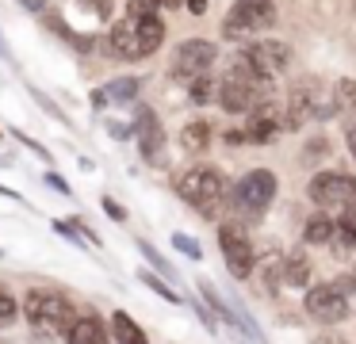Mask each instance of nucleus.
<instances>
[{
	"instance_id": "f257e3e1",
	"label": "nucleus",
	"mask_w": 356,
	"mask_h": 344,
	"mask_svg": "<svg viewBox=\"0 0 356 344\" xmlns=\"http://www.w3.org/2000/svg\"><path fill=\"white\" fill-rule=\"evenodd\" d=\"M268 92H272V76L257 73L245 58H238L226 69L222 81H218V104H222L226 115H245V111H253L257 104H264Z\"/></svg>"
},
{
	"instance_id": "f03ea898",
	"label": "nucleus",
	"mask_w": 356,
	"mask_h": 344,
	"mask_svg": "<svg viewBox=\"0 0 356 344\" xmlns=\"http://www.w3.org/2000/svg\"><path fill=\"white\" fill-rule=\"evenodd\" d=\"M24 321L35 329V333L42 336H62L70 333V325L77 321V310H73L70 295H62V290L54 287H31L24 295Z\"/></svg>"
},
{
	"instance_id": "7ed1b4c3",
	"label": "nucleus",
	"mask_w": 356,
	"mask_h": 344,
	"mask_svg": "<svg viewBox=\"0 0 356 344\" xmlns=\"http://www.w3.org/2000/svg\"><path fill=\"white\" fill-rule=\"evenodd\" d=\"M177 195L184 199L192 211H200L203 218H218L222 206L230 203V183H226V176L218 172V168L195 165L177 180Z\"/></svg>"
},
{
	"instance_id": "20e7f679",
	"label": "nucleus",
	"mask_w": 356,
	"mask_h": 344,
	"mask_svg": "<svg viewBox=\"0 0 356 344\" xmlns=\"http://www.w3.org/2000/svg\"><path fill=\"white\" fill-rule=\"evenodd\" d=\"M272 199H276V176H272L268 168H253V172H245L230 188V206H234V214L245 218V222L261 218L272 206Z\"/></svg>"
},
{
	"instance_id": "39448f33",
	"label": "nucleus",
	"mask_w": 356,
	"mask_h": 344,
	"mask_svg": "<svg viewBox=\"0 0 356 344\" xmlns=\"http://www.w3.org/2000/svg\"><path fill=\"white\" fill-rule=\"evenodd\" d=\"M333 111H337V104H322V84H318L314 76H302V81H295L291 92H287L284 126H287V130H299V126H307L314 115L330 119Z\"/></svg>"
},
{
	"instance_id": "423d86ee",
	"label": "nucleus",
	"mask_w": 356,
	"mask_h": 344,
	"mask_svg": "<svg viewBox=\"0 0 356 344\" xmlns=\"http://www.w3.org/2000/svg\"><path fill=\"white\" fill-rule=\"evenodd\" d=\"M272 23H276V4L272 0H238L222 19V38L245 42L257 31H268Z\"/></svg>"
},
{
	"instance_id": "0eeeda50",
	"label": "nucleus",
	"mask_w": 356,
	"mask_h": 344,
	"mask_svg": "<svg viewBox=\"0 0 356 344\" xmlns=\"http://www.w3.org/2000/svg\"><path fill=\"white\" fill-rule=\"evenodd\" d=\"M310 203L322 211H356V176L348 172H318L307 188Z\"/></svg>"
},
{
	"instance_id": "6e6552de",
	"label": "nucleus",
	"mask_w": 356,
	"mask_h": 344,
	"mask_svg": "<svg viewBox=\"0 0 356 344\" xmlns=\"http://www.w3.org/2000/svg\"><path fill=\"white\" fill-rule=\"evenodd\" d=\"M218 50L215 42H207V38H184V42L172 50V81L180 84H192L195 76H207V69L215 65Z\"/></svg>"
},
{
	"instance_id": "1a4fd4ad",
	"label": "nucleus",
	"mask_w": 356,
	"mask_h": 344,
	"mask_svg": "<svg viewBox=\"0 0 356 344\" xmlns=\"http://www.w3.org/2000/svg\"><path fill=\"white\" fill-rule=\"evenodd\" d=\"M218 245H222V260L230 268V275L245 279L257 268V249H253V241H249L241 222H218Z\"/></svg>"
},
{
	"instance_id": "9d476101",
	"label": "nucleus",
	"mask_w": 356,
	"mask_h": 344,
	"mask_svg": "<svg viewBox=\"0 0 356 344\" xmlns=\"http://www.w3.org/2000/svg\"><path fill=\"white\" fill-rule=\"evenodd\" d=\"M302 306H307V313L314 321H322V325H337V321L348 318V302H345V295H341L333 283H318V287H310Z\"/></svg>"
},
{
	"instance_id": "9b49d317",
	"label": "nucleus",
	"mask_w": 356,
	"mask_h": 344,
	"mask_svg": "<svg viewBox=\"0 0 356 344\" xmlns=\"http://www.w3.org/2000/svg\"><path fill=\"white\" fill-rule=\"evenodd\" d=\"M241 58H245L257 73L276 76V73H284V69L291 65V46L280 42V38H257V42L245 46V54H241Z\"/></svg>"
},
{
	"instance_id": "f8f14e48",
	"label": "nucleus",
	"mask_w": 356,
	"mask_h": 344,
	"mask_svg": "<svg viewBox=\"0 0 356 344\" xmlns=\"http://www.w3.org/2000/svg\"><path fill=\"white\" fill-rule=\"evenodd\" d=\"M134 134H138V149L149 165H165L161 161V145H165V130H161V119H157L149 107H138L134 115Z\"/></svg>"
},
{
	"instance_id": "ddd939ff",
	"label": "nucleus",
	"mask_w": 356,
	"mask_h": 344,
	"mask_svg": "<svg viewBox=\"0 0 356 344\" xmlns=\"http://www.w3.org/2000/svg\"><path fill=\"white\" fill-rule=\"evenodd\" d=\"M70 344H108V325H104L96 313H77V321L65 333Z\"/></svg>"
},
{
	"instance_id": "4468645a",
	"label": "nucleus",
	"mask_w": 356,
	"mask_h": 344,
	"mask_svg": "<svg viewBox=\"0 0 356 344\" xmlns=\"http://www.w3.org/2000/svg\"><path fill=\"white\" fill-rule=\"evenodd\" d=\"M280 272H284L287 287H307V283H310V260H307V252L291 249L287 256H280Z\"/></svg>"
},
{
	"instance_id": "2eb2a0df",
	"label": "nucleus",
	"mask_w": 356,
	"mask_h": 344,
	"mask_svg": "<svg viewBox=\"0 0 356 344\" xmlns=\"http://www.w3.org/2000/svg\"><path fill=\"white\" fill-rule=\"evenodd\" d=\"M111 341L115 344H149L146 333H142V325L131 318V313H123V310L111 313Z\"/></svg>"
},
{
	"instance_id": "dca6fc26",
	"label": "nucleus",
	"mask_w": 356,
	"mask_h": 344,
	"mask_svg": "<svg viewBox=\"0 0 356 344\" xmlns=\"http://www.w3.org/2000/svg\"><path fill=\"white\" fill-rule=\"evenodd\" d=\"M333 234H337V218H330L325 211L310 214L307 226H302V237H307V245H330Z\"/></svg>"
},
{
	"instance_id": "f3484780",
	"label": "nucleus",
	"mask_w": 356,
	"mask_h": 344,
	"mask_svg": "<svg viewBox=\"0 0 356 344\" xmlns=\"http://www.w3.org/2000/svg\"><path fill=\"white\" fill-rule=\"evenodd\" d=\"M180 145H184L188 153H203L211 145V122H203V119L184 122V130H180Z\"/></svg>"
},
{
	"instance_id": "a211bd4d",
	"label": "nucleus",
	"mask_w": 356,
	"mask_h": 344,
	"mask_svg": "<svg viewBox=\"0 0 356 344\" xmlns=\"http://www.w3.org/2000/svg\"><path fill=\"white\" fill-rule=\"evenodd\" d=\"M333 249L337 256H345L348 249H356V211H345L337 218V234H333Z\"/></svg>"
},
{
	"instance_id": "6ab92c4d",
	"label": "nucleus",
	"mask_w": 356,
	"mask_h": 344,
	"mask_svg": "<svg viewBox=\"0 0 356 344\" xmlns=\"http://www.w3.org/2000/svg\"><path fill=\"white\" fill-rule=\"evenodd\" d=\"M138 76H119V81H111L108 88V104H134V99H138Z\"/></svg>"
},
{
	"instance_id": "aec40b11",
	"label": "nucleus",
	"mask_w": 356,
	"mask_h": 344,
	"mask_svg": "<svg viewBox=\"0 0 356 344\" xmlns=\"http://www.w3.org/2000/svg\"><path fill=\"white\" fill-rule=\"evenodd\" d=\"M42 15H47V12H42ZM47 27H50V31H58V35H62L65 42L73 46V50H81V54H88V50L96 46L88 35H77V31H70V23H65V19H58V15H47Z\"/></svg>"
},
{
	"instance_id": "412c9836",
	"label": "nucleus",
	"mask_w": 356,
	"mask_h": 344,
	"mask_svg": "<svg viewBox=\"0 0 356 344\" xmlns=\"http://www.w3.org/2000/svg\"><path fill=\"white\" fill-rule=\"evenodd\" d=\"M19 318H24V310H19L16 295H12L8 287H0V329H8V325H16Z\"/></svg>"
},
{
	"instance_id": "4be33fe9",
	"label": "nucleus",
	"mask_w": 356,
	"mask_h": 344,
	"mask_svg": "<svg viewBox=\"0 0 356 344\" xmlns=\"http://www.w3.org/2000/svg\"><path fill=\"white\" fill-rule=\"evenodd\" d=\"M138 283H146V287L154 290V295H161L165 302H180V295H177V290H172V287H169V283H165L157 272H138Z\"/></svg>"
},
{
	"instance_id": "5701e85b",
	"label": "nucleus",
	"mask_w": 356,
	"mask_h": 344,
	"mask_svg": "<svg viewBox=\"0 0 356 344\" xmlns=\"http://www.w3.org/2000/svg\"><path fill=\"white\" fill-rule=\"evenodd\" d=\"M188 96H192V104L203 107V104H211V99L218 96V88L211 84V76H195V81L188 84Z\"/></svg>"
},
{
	"instance_id": "b1692460",
	"label": "nucleus",
	"mask_w": 356,
	"mask_h": 344,
	"mask_svg": "<svg viewBox=\"0 0 356 344\" xmlns=\"http://www.w3.org/2000/svg\"><path fill=\"white\" fill-rule=\"evenodd\" d=\"M138 252H142V256H146L149 264L157 268V272L165 275V279H177V272H172V264H169V260H165V256H161V252H157V249H154V245H149V241H138Z\"/></svg>"
},
{
	"instance_id": "393cba45",
	"label": "nucleus",
	"mask_w": 356,
	"mask_h": 344,
	"mask_svg": "<svg viewBox=\"0 0 356 344\" xmlns=\"http://www.w3.org/2000/svg\"><path fill=\"white\" fill-rule=\"evenodd\" d=\"M172 245H177V252H184L188 260H203V245L195 241V237H188V234H172Z\"/></svg>"
},
{
	"instance_id": "a878e982",
	"label": "nucleus",
	"mask_w": 356,
	"mask_h": 344,
	"mask_svg": "<svg viewBox=\"0 0 356 344\" xmlns=\"http://www.w3.org/2000/svg\"><path fill=\"white\" fill-rule=\"evenodd\" d=\"M337 107H353V111H356V81H353V76L337 81Z\"/></svg>"
},
{
	"instance_id": "bb28decb",
	"label": "nucleus",
	"mask_w": 356,
	"mask_h": 344,
	"mask_svg": "<svg viewBox=\"0 0 356 344\" xmlns=\"http://www.w3.org/2000/svg\"><path fill=\"white\" fill-rule=\"evenodd\" d=\"M77 4L88 8L96 19H111V12H115V0H77Z\"/></svg>"
},
{
	"instance_id": "cd10ccee",
	"label": "nucleus",
	"mask_w": 356,
	"mask_h": 344,
	"mask_svg": "<svg viewBox=\"0 0 356 344\" xmlns=\"http://www.w3.org/2000/svg\"><path fill=\"white\" fill-rule=\"evenodd\" d=\"M333 287H337L341 295H345V302H348V306H356V275H341V279L333 283Z\"/></svg>"
},
{
	"instance_id": "c85d7f7f",
	"label": "nucleus",
	"mask_w": 356,
	"mask_h": 344,
	"mask_svg": "<svg viewBox=\"0 0 356 344\" xmlns=\"http://www.w3.org/2000/svg\"><path fill=\"white\" fill-rule=\"evenodd\" d=\"M16 138H19V142H24V145H27V149H31V153H39L42 161H50V149H47V145H42V142H35L31 134H24V130H16Z\"/></svg>"
},
{
	"instance_id": "c756f323",
	"label": "nucleus",
	"mask_w": 356,
	"mask_h": 344,
	"mask_svg": "<svg viewBox=\"0 0 356 344\" xmlns=\"http://www.w3.org/2000/svg\"><path fill=\"white\" fill-rule=\"evenodd\" d=\"M100 206H104V211H108V214H111V218H115V222H127V211H123V206H119V203H115V199H111V195H104V199H100Z\"/></svg>"
},
{
	"instance_id": "7c9ffc66",
	"label": "nucleus",
	"mask_w": 356,
	"mask_h": 344,
	"mask_svg": "<svg viewBox=\"0 0 356 344\" xmlns=\"http://www.w3.org/2000/svg\"><path fill=\"white\" fill-rule=\"evenodd\" d=\"M47 183L58 191V195H73V191H70V180H65V176H58V172H47Z\"/></svg>"
},
{
	"instance_id": "2f4dec72",
	"label": "nucleus",
	"mask_w": 356,
	"mask_h": 344,
	"mask_svg": "<svg viewBox=\"0 0 356 344\" xmlns=\"http://www.w3.org/2000/svg\"><path fill=\"white\" fill-rule=\"evenodd\" d=\"M108 130H111V138H115V142H127V138L134 134V126H127V122H115V119L108 122Z\"/></svg>"
},
{
	"instance_id": "473e14b6",
	"label": "nucleus",
	"mask_w": 356,
	"mask_h": 344,
	"mask_svg": "<svg viewBox=\"0 0 356 344\" xmlns=\"http://www.w3.org/2000/svg\"><path fill=\"white\" fill-rule=\"evenodd\" d=\"M314 344H353V341H345L337 333H322V336H314Z\"/></svg>"
},
{
	"instance_id": "72a5a7b5",
	"label": "nucleus",
	"mask_w": 356,
	"mask_h": 344,
	"mask_svg": "<svg viewBox=\"0 0 356 344\" xmlns=\"http://www.w3.org/2000/svg\"><path fill=\"white\" fill-rule=\"evenodd\" d=\"M19 4H24L27 12H47V4H50V0H19Z\"/></svg>"
},
{
	"instance_id": "f704fd0d",
	"label": "nucleus",
	"mask_w": 356,
	"mask_h": 344,
	"mask_svg": "<svg viewBox=\"0 0 356 344\" xmlns=\"http://www.w3.org/2000/svg\"><path fill=\"white\" fill-rule=\"evenodd\" d=\"M184 4H188V12H192V15H203V12H207V0H184Z\"/></svg>"
},
{
	"instance_id": "c9c22d12",
	"label": "nucleus",
	"mask_w": 356,
	"mask_h": 344,
	"mask_svg": "<svg viewBox=\"0 0 356 344\" xmlns=\"http://www.w3.org/2000/svg\"><path fill=\"white\" fill-rule=\"evenodd\" d=\"M92 107H96V111H100V107H108V92H104V88L92 92Z\"/></svg>"
},
{
	"instance_id": "e433bc0d",
	"label": "nucleus",
	"mask_w": 356,
	"mask_h": 344,
	"mask_svg": "<svg viewBox=\"0 0 356 344\" xmlns=\"http://www.w3.org/2000/svg\"><path fill=\"white\" fill-rule=\"evenodd\" d=\"M0 195L12 199V203H24V195H19V191H12V188H4V183H0Z\"/></svg>"
},
{
	"instance_id": "4c0bfd02",
	"label": "nucleus",
	"mask_w": 356,
	"mask_h": 344,
	"mask_svg": "<svg viewBox=\"0 0 356 344\" xmlns=\"http://www.w3.org/2000/svg\"><path fill=\"white\" fill-rule=\"evenodd\" d=\"M348 153L356 157V130H348Z\"/></svg>"
},
{
	"instance_id": "58836bf2",
	"label": "nucleus",
	"mask_w": 356,
	"mask_h": 344,
	"mask_svg": "<svg viewBox=\"0 0 356 344\" xmlns=\"http://www.w3.org/2000/svg\"><path fill=\"white\" fill-rule=\"evenodd\" d=\"M0 58H12V54H8V42H4V38H0Z\"/></svg>"
},
{
	"instance_id": "ea45409f",
	"label": "nucleus",
	"mask_w": 356,
	"mask_h": 344,
	"mask_svg": "<svg viewBox=\"0 0 356 344\" xmlns=\"http://www.w3.org/2000/svg\"><path fill=\"white\" fill-rule=\"evenodd\" d=\"M0 138H4V130H0Z\"/></svg>"
},
{
	"instance_id": "a19ab883",
	"label": "nucleus",
	"mask_w": 356,
	"mask_h": 344,
	"mask_svg": "<svg viewBox=\"0 0 356 344\" xmlns=\"http://www.w3.org/2000/svg\"><path fill=\"white\" fill-rule=\"evenodd\" d=\"M353 275H356V268H353Z\"/></svg>"
},
{
	"instance_id": "79ce46f5",
	"label": "nucleus",
	"mask_w": 356,
	"mask_h": 344,
	"mask_svg": "<svg viewBox=\"0 0 356 344\" xmlns=\"http://www.w3.org/2000/svg\"><path fill=\"white\" fill-rule=\"evenodd\" d=\"M0 256H4V252H0Z\"/></svg>"
}]
</instances>
